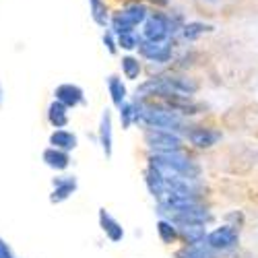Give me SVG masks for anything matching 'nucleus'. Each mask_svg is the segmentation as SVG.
Segmentation results:
<instances>
[{"mask_svg": "<svg viewBox=\"0 0 258 258\" xmlns=\"http://www.w3.org/2000/svg\"><path fill=\"white\" fill-rule=\"evenodd\" d=\"M50 145L71 153L79 147V137L73 131H67V128H54V133L50 135Z\"/></svg>", "mask_w": 258, "mask_h": 258, "instance_id": "nucleus-13", "label": "nucleus"}, {"mask_svg": "<svg viewBox=\"0 0 258 258\" xmlns=\"http://www.w3.org/2000/svg\"><path fill=\"white\" fill-rule=\"evenodd\" d=\"M89 13L99 27H105L110 23V11H107L105 0H89Z\"/></svg>", "mask_w": 258, "mask_h": 258, "instance_id": "nucleus-20", "label": "nucleus"}, {"mask_svg": "<svg viewBox=\"0 0 258 258\" xmlns=\"http://www.w3.org/2000/svg\"><path fill=\"white\" fill-rule=\"evenodd\" d=\"M103 44H105V48H107L110 54L118 52V41H114V31H105L103 33Z\"/></svg>", "mask_w": 258, "mask_h": 258, "instance_id": "nucleus-24", "label": "nucleus"}, {"mask_svg": "<svg viewBox=\"0 0 258 258\" xmlns=\"http://www.w3.org/2000/svg\"><path fill=\"white\" fill-rule=\"evenodd\" d=\"M97 137H99V145H101V151H103L105 159H112V153H114V131H112V112L107 110V107L101 112Z\"/></svg>", "mask_w": 258, "mask_h": 258, "instance_id": "nucleus-9", "label": "nucleus"}, {"mask_svg": "<svg viewBox=\"0 0 258 258\" xmlns=\"http://www.w3.org/2000/svg\"><path fill=\"white\" fill-rule=\"evenodd\" d=\"M97 221H99L101 231L105 233V238L110 240L112 244H118V242L124 240V227H122V223H120L107 209H99Z\"/></svg>", "mask_w": 258, "mask_h": 258, "instance_id": "nucleus-10", "label": "nucleus"}, {"mask_svg": "<svg viewBox=\"0 0 258 258\" xmlns=\"http://www.w3.org/2000/svg\"><path fill=\"white\" fill-rule=\"evenodd\" d=\"M139 41H141V39L135 35V31L120 33V35H118V48H122V50H126V52H133V50H137Z\"/></svg>", "mask_w": 258, "mask_h": 258, "instance_id": "nucleus-23", "label": "nucleus"}, {"mask_svg": "<svg viewBox=\"0 0 258 258\" xmlns=\"http://www.w3.org/2000/svg\"><path fill=\"white\" fill-rule=\"evenodd\" d=\"M145 19H147V7L135 3V5H128L126 9L114 13L110 17V25H112V31L116 35H120V33L135 31V27L145 23Z\"/></svg>", "mask_w": 258, "mask_h": 258, "instance_id": "nucleus-2", "label": "nucleus"}, {"mask_svg": "<svg viewBox=\"0 0 258 258\" xmlns=\"http://www.w3.org/2000/svg\"><path fill=\"white\" fill-rule=\"evenodd\" d=\"M139 52L145 60H151L157 64H165L171 60V46H163V41H149L141 39L139 41Z\"/></svg>", "mask_w": 258, "mask_h": 258, "instance_id": "nucleus-7", "label": "nucleus"}, {"mask_svg": "<svg viewBox=\"0 0 258 258\" xmlns=\"http://www.w3.org/2000/svg\"><path fill=\"white\" fill-rule=\"evenodd\" d=\"M0 258H17L13 248L9 246V242L3 238V235H0Z\"/></svg>", "mask_w": 258, "mask_h": 258, "instance_id": "nucleus-25", "label": "nucleus"}, {"mask_svg": "<svg viewBox=\"0 0 258 258\" xmlns=\"http://www.w3.org/2000/svg\"><path fill=\"white\" fill-rule=\"evenodd\" d=\"M145 184H147L149 192H151V195L157 199V203L163 201V197H165V178H163V174L157 167H153V165L147 167V171H145Z\"/></svg>", "mask_w": 258, "mask_h": 258, "instance_id": "nucleus-12", "label": "nucleus"}, {"mask_svg": "<svg viewBox=\"0 0 258 258\" xmlns=\"http://www.w3.org/2000/svg\"><path fill=\"white\" fill-rule=\"evenodd\" d=\"M118 110H120V124H122L124 131H128V128L137 122V103L124 101Z\"/></svg>", "mask_w": 258, "mask_h": 258, "instance_id": "nucleus-22", "label": "nucleus"}, {"mask_svg": "<svg viewBox=\"0 0 258 258\" xmlns=\"http://www.w3.org/2000/svg\"><path fill=\"white\" fill-rule=\"evenodd\" d=\"M54 99H58L60 103H64L69 110H73V107H79V105H83L85 101H87V97H85V91L79 87V85H73V83L58 85V87L54 89Z\"/></svg>", "mask_w": 258, "mask_h": 258, "instance_id": "nucleus-8", "label": "nucleus"}, {"mask_svg": "<svg viewBox=\"0 0 258 258\" xmlns=\"http://www.w3.org/2000/svg\"><path fill=\"white\" fill-rule=\"evenodd\" d=\"M180 240L186 244H205L207 238V223H184L178 225Z\"/></svg>", "mask_w": 258, "mask_h": 258, "instance_id": "nucleus-14", "label": "nucleus"}, {"mask_svg": "<svg viewBox=\"0 0 258 258\" xmlns=\"http://www.w3.org/2000/svg\"><path fill=\"white\" fill-rule=\"evenodd\" d=\"M145 145L155 153H169V151H184V139L167 128H145Z\"/></svg>", "mask_w": 258, "mask_h": 258, "instance_id": "nucleus-1", "label": "nucleus"}, {"mask_svg": "<svg viewBox=\"0 0 258 258\" xmlns=\"http://www.w3.org/2000/svg\"><path fill=\"white\" fill-rule=\"evenodd\" d=\"M157 235H159V240L163 242V244H176L178 240H180V231H178V225L171 221V219H167V217H161L159 221H157Z\"/></svg>", "mask_w": 258, "mask_h": 258, "instance_id": "nucleus-17", "label": "nucleus"}, {"mask_svg": "<svg viewBox=\"0 0 258 258\" xmlns=\"http://www.w3.org/2000/svg\"><path fill=\"white\" fill-rule=\"evenodd\" d=\"M41 157H44V163L54 171H64V169H69V165H71V153L62 151V149H56L52 145L48 149H44Z\"/></svg>", "mask_w": 258, "mask_h": 258, "instance_id": "nucleus-11", "label": "nucleus"}, {"mask_svg": "<svg viewBox=\"0 0 258 258\" xmlns=\"http://www.w3.org/2000/svg\"><path fill=\"white\" fill-rule=\"evenodd\" d=\"M3 101H5V91H3V85H0V105H3Z\"/></svg>", "mask_w": 258, "mask_h": 258, "instance_id": "nucleus-26", "label": "nucleus"}, {"mask_svg": "<svg viewBox=\"0 0 258 258\" xmlns=\"http://www.w3.org/2000/svg\"><path fill=\"white\" fill-rule=\"evenodd\" d=\"M79 190V180L77 176H56L52 180V192H50V203L52 205H62L64 201H69L75 192Z\"/></svg>", "mask_w": 258, "mask_h": 258, "instance_id": "nucleus-6", "label": "nucleus"}, {"mask_svg": "<svg viewBox=\"0 0 258 258\" xmlns=\"http://www.w3.org/2000/svg\"><path fill=\"white\" fill-rule=\"evenodd\" d=\"M205 244L215 250V252H219V254H225V252H231L238 248L240 244V231H238V225H219V227H215L213 231H207V238H205Z\"/></svg>", "mask_w": 258, "mask_h": 258, "instance_id": "nucleus-3", "label": "nucleus"}, {"mask_svg": "<svg viewBox=\"0 0 258 258\" xmlns=\"http://www.w3.org/2000/svg\"><path fill=\"white\" fill-rule=\"evenodd\" d=\"M176 258H219V252L211 250L207 244H186L176 252Z\"/></svg>", "mask_w": 258, "mask_h": 258, "instance_id": "nucleus-16", "label": "nucleus"}, {"mask_svg": "<svg viewBox=\"0 0 258 258\" xmlns=\"http://www.w3.org/2000/svg\"><path fill=\"white\" fill-rule=\"evenodd\" d=\"M107 91H110V99L116 107H120L126 101V85L118 75L107 77Z\"/></svg>", "mask_w": 258, "mask_h": 258, "instance_id": "nucleus-18", "label": "nucleus"}, {"mask_svg": "<svg viewBox=\"0 0 258 258\" xmlns=\"http://www.w3.org/2000/svg\"><path fill=\"white\" fill-rule=\"evenodd\" d=\"M48 122L54 126V128H67L69 122H71V114H69V107L60 103L58 99H54L50 105H48Z\"/></svg>", "mask_w": 258, "mask_h": 258, "instance_id": "nucleus-15", "label": "nucleus"}, {"mask_svg": "<svg viewBox=\"0 0 258 258\" xmlns=\"http://www.w3.org/2000/svg\"><path fill=\"white\" fill-rule=\"evenodd\" d=\"M186 139L192 147L197 149H211L215 147L221 139V131H217V128H209V126H188L186 131Z\"/></svg>", "mask_w": 258, "mask_h": 258, "instance_id": "nucleus-5", "label": "nucleus"}, {"mask_svg": "<svg viewBox=\"0 0 258 258\" xmlns=\"http://www.w3.org/2000/svg\"><path fill=\"white\" fill-rule=\"evenodd\" d=\"M211 29H213L211 25L201 23V21H190V23H186V25L182 27V37H184L186 41H197V39H201L205 33H209Z\"/></svg>", "mask_w": 258, "mask_h": 258, "instance_id": "nucleus-19", "label": "nucleus"}, {"mask_svg": "<svg viewBox=\"0 0 258 258\" xmlns=\"http://www.w3.org/2000/svg\"><path fill=\"white\" fill-rule=\"evenodd\" d=\"M174 29V23L161 13L147 15L145 19V27H143V37L149 41H165Z\"/></svg>", "mask_w": 258, "mask_h": 258, "instance_id": "nucleus-4", "label": "nucleus"}, {"mask_svg": "<svg viewBox=\"0 0 258 258\" xmlns=\"http://www.w3.org/2000/svg\"><path fill=\"white\" fill-rule=\"evenodd\" d=\"M120 67H122V75L128 79V81H137L139 75H141V60L135 58V56H124L122 62H120Z\"/></svg>", "mask_w": 258, "mask_h": 258, "instance_id": "nucleus-21", "label": "nucleus"}]
</instances>
